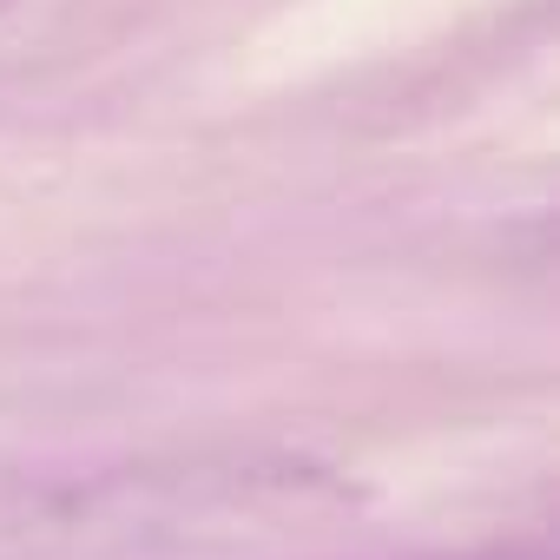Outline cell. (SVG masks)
I'll list each match as a JSON object with an SVG mask.
<instances>
[{
	"mask_svg": "<svg viewBox=\"0 0 560 560\" xmlns=\"http://www.w3.org/2000/svg\"><path fill=\"white\" fill-rule=\"evenodd\" d=\"M0 8H8V0H0Z\"/></svg>",
	"mask_w": 560,
	"mask_h": 560,
	"instance_id": "obj_1",
	"label": "cell"
}]
</instances>
